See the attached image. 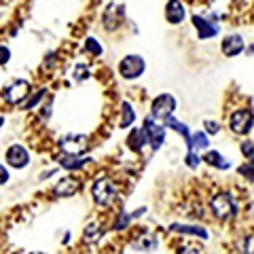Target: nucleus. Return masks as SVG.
Returning a JSON list of instances; mask_svg holds the SVG:
<instances>
[{"mask_svg":"<svg viewBox=\"0 0 254 254\" xmlns=\"http://www.w3.org/2000/svg\"><path fill=\"white\" fill-rule=\"evenodd\" d=\"M91 195H93V201L100 205V208H108V205H113L115 201V195H117V187H115V182L106 178V176H102L93 182V187H91Z\"/></svg>","mask_w":254,"mask_h":254,"instance_id":"obj_1","label":"nucleus"},{"mask_svg":"<svg viewBox=\"0 0 254 254\" xmlns=\"http://www.w3.org/2000/svg\"><path fill=\"white\" fill-rule=\"evenodd\" d=\"M174 110H176V98L172 93H161L150 104V117L155 121H168V119H172Z\"/></svg>","mask_w":254,"mask_h":254,"instance_id":"obj_2","label":"nucleus"},{"mask_svg":"<svg viewBox=\"0 0 254 254\" xmlns=\"http://www.w3.org/2000/svg\"><path fill=\"white\" fill-rule=\"evenodd\" d=\"M210 205H212L214 216L220 218V220H229V218H233L235 214H237V203L233 199V195H229V193L214 195Z\"/></svg>","mask_w":254,"mask_h":254,"instance_id":"obj_3","label":"nucleus"},{"mask_svg":"<svg viewBox=\"0 0 254 254\" xmlns=\"http://www.w3.org/2000/svg\"><path fill=\"white\" fill-rule=\"evenodd\" d=\"M144 70H146V62H144V58H140L136 53L125 55L121 64H119V72H121V76L127 78V81H133V78L142 76Z\"/></svg>","mask_w":254,"mask_h":254,"instance_id":"obj_4","label":"nucleus"},{"mask_svg":"<svg viewBox=\"0 0 254 254\" xmlns=\"http://www.w3.org/2000/svg\"><path fill=\"white\" fill-rule=\"evenodd\" d=\"M60 148L64 155L81 157L85 150L89 148V138L83 136V133H70V136H64L60 140Z\"/></svg>","mask_w":254,"mask_h":254,"instance_id":"obj_5","label":"nucleus"},{"mask_svg":"<svg viewBox=\"0 0 254 254\" xmlns=\"http://www.w3.org/2000/svg\"><path fill=\"white\" fill-rule=\"evenodd\" d=\"M229 125H231V131L237 133V136H246L252 125H254V115L250 108H240V110H233L231 119H229Z\"/></svg>","mask_w":254,"mask_h":254,"instance_id":"obj_6","label":"nucleus"},{"mask_svg":"<svg viewBox=\"0 0 254 254\" xmlns=\"http://www.w3.org/2000/svg\"><path fill=\"white\" fill-rule=\"evenodd\" d=\"M30 89H32V87H30L28 81H23V78H15L11 85L4 87V95H2V98H4V102L17 106V104H21V102L30 95Z\"/></svg>","mask_w":254,"mask_h":254,"instance_id":"obj_7","label":"nucleus"},{"mask_svg":"<svg viewBox=\"0 0 254 254\" xmlns=\"http://www.w3.org/2000/svg\"><path fill=\"white\" fill-rule=\"evenodd\" d=\"M142 129L146 131L150 146H153L155 150H159L163 146V142H165V127L161 123H157L153 117H146L144 123H142Z\"/></svg>","mask_w":254,"mask_h":254,"instance_id":"obj_8","label":"nucleus"},{"mask_svg":"<svg viewBox=\"0 0 254 254\" xmlns=\"http://www.w3.org/2000/svg\"><path fill=\"white\" fill-rule=\"evenodd\" d=\"M4 159H6V163L13 165V168H26V165L30 163V153H28V148L26 146H21V144H13L6 148V153H4Z\"/></svg>","mask_w":254,"mask_h":254,"instance_id":"obj_9","label":"nucleus"},{"mask_svg":"<svg viewBox=\"0 0 254 254\" xmlns=\"http://www.w3.org/2000/svg\"><path fill=\"white\" fill-rule=\"evenodd\" d=\"M193 26L197 30V36H199V41H205V38H212L218 34V26L216 23L208 21L205 17H201V15H193Z\"/></svg>","mask_w":254,"mask_h":254,"instance_id":"obj_10","label":"nucleus"},{"mask_svg":"<svg viewBox=\"0 0 254 254\" xmlns=\"http://www.w3.org/2000/svg\"><path fill=\"white\" fill-rule=\"evenodd\" d=\"M220 49H222V55H227V58H235V55H240L244 51V38L240 34H229V36H225Z\"/></svg>","mask_w":254,"mask_h":254,"instance_id":"obj_11","label":"nucleus"},{"mask_svg":"<svg viewBox=\"0 0 254 254\" xmlns=\"http://www.w3.org/2000/svg\"><path fill=\"white\" fill-rule=\"evenodd\" d=\"M146 144H150L146 131L142 129V127H133V129L129 131V136H127V148L133 150V153H140Z\"/></svg>","mask_w":254,"mask_h":254,"instance_id":"obj_12","label":"nucleus"},{"mask_svg":"<svg viewBox=\"0 0 254 254\" xmlns=\"http://www.w3.org/2000/svg\"><path fill=\"white\" fill-rule=\"evenodd\" d=\"M185 4L180 2V0H170L168 4H165V19H168L172 26H178V23L185 19Z\"/></svg>","mask_w":254,"mask_h":254,"instance_id":"obj_13","label":"nucleus"},{"mask_svg":"<svg viewBox=\"0 0 254 254\" xmlns=\"http://www.w3.org/2000/svg\"><path fill=\"white\" fill-rule=\"evenodd\" d=\"M174 233H182V235H195V237H199V240H208V231H205L203 227L199 225H180V222H174V225L170 227Z\"/></svg>","mask_w":254,"mask_h":254,"instance_id":"obj_14","label":"nucleus"},{"mask_svg":"<svg viewBox=\"0 0 254 254\" xmlns=\"http://www.w3.org/2000/svg\"><path fill=\"white\" fill-rule=\"evenodd\" d=\"M78 180L72 178V176H66V178H60L58 182V187H55V195H60V197H72L76 190H78Z\"/></svg>","mask_w":254,"mask_h":254,"instance_id":"obj_15","label":"nucleus"},{"mask_svg":"<svg viewBox=\"0 0 254 254\" xmlns=\"http://www.w3.org/2000/svg\"><path fill=\"white\" fill-rule=\"evenodd\" d=\"M165 127H172L176 133H180L182 138H185V142H187V146H189V150H193V136H190V131H189V127L182 123V121H178V119H168L165 121Z\"/></svg>","mask_w":254,"mask_h":254,"instance_id":"obj_16","label":"nucleus"},{"mask_svg":"<svg viewBox=\"0 0 254 254\" xmlns=\"http://www.w3.org/2000/svg\"><path fill=\"white\" fill-rule=\"evenodd\" d=\"M203 161L208 165H212V168H218V170H229V168H231V161H227V159L222 157L218 150H208L205 157H203Z\"/></svg>","mask_w":254,"mask_h":254,"instance_id":"obj_17","label":"nucleus"},{"mask_svg":"<svg viewBox=\"0 0 254 254\" xmlns=\"http://www.w3.org/2000/svg\"><path fill=\"white\" fill-rule=\"evenodd\" d=\"M87 163H91L89 157H70V155H66V157L60 159V165L64 170H81Z\"/></svg>","mask_w":254,"mask_h":254,"instance_id":"obj_18","label":"nucleus"},{"mask_svg":"<svg viewBox=\"0 0 254 254\" xmlns=\"http://www.w3.org/2000/svg\"><path fill=\"white\" fill-rule=\"evenodd\" d=\"M117 19H123V6H108L104 15L106 28H117Z\"/></svg>","mask_w":254,"mask_h":254,"instance_id":"obj_19","label":"nucleus"},{"mask_svg":"<svg viewBox=\"0 0 254 254\" xmlns=\"http://www.w3.org/2000/svg\"><path fill=\"white\" fill-rule=\"evenodd\" d=\"M102 237V229H100V225L98 222H89V225L85 227V231H83V240L87 242V244H95Z\"/></svg>","mask_w":254,"mask_h":254,"instance_id":"obj_20","label":"nucleus"},{"mask_svg":"<svg viewBox=\"0 0 254 254\" xmlns=\"http://www.w3.org/2000/svg\"><path fill=\"white\" fill-rule=\"evenodd\" d=\"M133 119H136V113H133V108L125 102V104H123V113H121V123H119V125L125 127V129H127V127H129V125L133 123Z\"/></svg>","mask_w":254,"mask_h":254,"instance_id":"obj_21","label":"nucleus"},{"mask_svg":"<svg viewBox=\"0 0 254 254\" xmlns=\"http://www.w3.org/2000/svg\"><path fill=\"white\" fill-rule=\"evenodd\" d=\"M237 172H240L246 180L254 182V159H250V161H246L244 165H240V170H237Z\"/></svg>","mask_w":254,"mask_h":254,"instance_id":"obj_22","label":"nucleus"},{"mask_svg":"<svg viewBox=\"0 0 254 254\" xmlns=\"http://www.w3.org/2000/svg\"><path fill=\"white\" fill-rule=\"evenodd\" d=\"M85 47H87V51H89L91 55H95V58H100V55H102V47H100V43H98V38L89 36V38L85 41Z\"/></svg>","mask_w":254,"mask_h":254,"instance_id":"obj_23","label":"nucleus"},{"mask_svg":"<svg viewBox=\"0 0 254 254\" xmlns=\"http://www.w3.org/2000/svg\"><path fill=\"white\" fill-rule=\"evenodd\" d=\"M208 144H210L208 136H205L203 131H195V136H193V150L195 148H208Z\"/></svg>","mask_w":254,"mask_h":254,"instance_id":"obj_24","label":"nucleus"},{"mask_svg":"<svg viewBox=\"0 0 254 254\" xmlns=\"http://www.w3.org/2000/svg\"><path fill=\"white\" fill-rule=\"evenodd\" d=\"M131 218H133V214L121 212V214H119V218H117V222H115V229H117V231H121V229H125L127 225H129Z\"/></svg>","mask_w":254,"mask_h":254,"instance_id":"obj_25","label":"nucleus"},{"mask_svg":"<svg viewBox=\"0 0 254 254\" xmlns=\"http://www.w3.org/2000/svg\"><path fill=\"white\" fill-rule=\"evenodd\" d=\"M87 76H89V68L83 66V64H76V68H74V81L83 83Z\"/></svg>","mask_w":254,"mask_h":254,"instance_id":"obj_26","label":"nucleus"},{"mask_svg":"<svg viewBox=\"0 0 254 254\" xmlns=\"http://www.w3.org/2000/svg\"><path fill=\"white\" fill-rule=\"evenodd\" d=\"M185 161H187V165H189V168H197V165H199V163H201V159H199V155H197V153H195V150H189V153H187V159H185Z\"/></svg>","mask_w":254,"mask_h":254,"instance_id":"obj_27","label":"nucleus"},{"mask_svg":"<svg viewBox=\"0 0 254 254\" xmlns=\"http://www.w3.org/2000/svg\"><path fill=\"white\" fill-rule=\"evenodd\" d=\"M240 148H242V153H244L246 157H250V159H254V142H250V140H244Z\"/></svg>","mask_w":254,"mask_h":254,"instance_id":"obj_28","label":"nucleus"},{"mask_svg":"<svg viewBox=\"0 0 254 254\" xmlns=\"http://www.w3.org/2000/svg\"><path fill=\"white\" fill-rule=\"evenodd\" d=\"M242 250L246 254H254V237H246V240L242 242Z\"/></svg>","mask_w":254,"mask_h":254,"instance_id":"obj_29","label":"nucleus"},{"mask_svg":"<svg viewBox=\"0 0 254 254\" xmlns=\"http://www.w3.org/2000/svg\"><path fill=\"white\" fill-rule=\"evenodd\" d=\"M43 95H45V89H41V91H36V95H34V98H32V100L28 102V104H26V106H23V110H30V108H34V106L38 104V100H41V98H43Z\"/></svg>","mask_w":254,"mask_h":254,"instance_id":"obj_30","label":"nucleus"},{"mask_svg":"<svg viewBox=\"0 0 254 254\" xmlns=\"http://www.w3.org/2000/svg\"><path fill=\"white\" fill-rule=\"evenodd\" d=\"M180 254H203L199 246H182Z\"/></svg>","mask_w":254,"mask_h":254,"instance_id":"obj_31","label":"nucleus"},{"mask_svg":"<svg viewBox=\"0 0 254 254\" xmlns=\"http://www.w3.org/2000/svg\"><path fill=\"white\" fill-rule=\"evenodd\" d=\"M203 125H205V131H208V133H212V136H214V133H218V129H220L216 121H205Z\"/></svg>","mask_w":254,"mask_h":254,"instance_id":"obj_32","label":"nucleus"},{"mask_svg":"<svg viewBox=\"0 0 254 254\" xmlns=\"http://www.w3.org/2000/svg\"><path fill=\"white\" fill-rule=\"evenodd\" d=\"M11 60V51L9 49H6V47L2 45V60H0V62H2V64H6V62H9Z\"/></svg>","mask_w":254,"mask_h":254,"instance_id":"obj_33","label":"nucleus"},{"mask_svg":"<svg viewBox=\"0 0 254 254\" xmlns=\"http://www.w3.org/2000/svg\"><path fill=\"white\" fill-rule=\"evenodd\" d=\"M0 172H2V178H0V180H2V185H6V182H9V172H6V165H2V168H0Z\"/></svg>","mask_w":254,"mask_h":254,"instance_id":"obj_34","label":"nucleus"},{"mask_svg":"<svg viewBox=\"0 0 254 254\" xmlns=\"http://www.w3.org/2000/svg\"><path fill=\"white\" fill-rule=\"evenodd\" d=\"M246 53H250V55H252V53H254V45H250L248 49H246Z\"/></svg>","mask_w":254,"mask_h":254,"instance_id":"obj_35","label":"nucleus"},{"mask_svg":"<svg viewBox=\"0 0 254 254\" xmlns=\"http://www.w3.org/2000/svg\"><path fill=\"white\" fill-rule=\"evenodd\" d=\"M34 254H41V252H34Z\"/></svg>","mask_w":254,"mask_h":254,"instance_id":"obj_36","label":"nucleus"}]
</instances>
